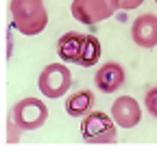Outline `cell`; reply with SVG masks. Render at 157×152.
I'll use <instances>...</instances> for the list:
<instances>
[{
  "instance_id": "obj_1",
  "label": "cell",
  "mask_w": 157,
  "mask_h": 152,
  "mask_svg": "<svg viewBox=\"0 0 157 152\" xmlns=\"http://www.w3.org/2000/svg\"><path fill=\"white\" fill-rule=\"evenodd\" d=\"M57 54L66 63L92 67L101 59V42L94 35H83V33L70 31L57 39Z\"/></svg>"
},
{
  "instance_id": "obj_2",
  "label": "cell",
  "mask_w": 157,
  "mask_h": 152,
  "mask_svg": "<svg viewBox=\"0 0 157 152\" xmlns=\"http://www.w3.org/2000/svg\"><path fill=\"white\" fill-rule=\"evenodd\" d=\"M11 24L17 33L35 37L48 26V11L44 0H11Z\"/></svg>"
},
{
  "instance_id": "obj_3",
  "label": "cell",
  "mask_w": 157,
  "mask_h": 152,
  "mask_svg": "<svg viewBox=\"0 0 157 152\" xmlns=\"http://www.w3.org/2000/svg\"><path fill=\"white\" fill-rule=\"evenodd\" d=\"M116 122L103 111H90L81 122V137L87 143H113L116 141Z\"/></svg>"
},
{
  "instance_id": "obj_4",
  "label": "cell",
  "mask_w": 157,
  "mask_h": 152,
  "mask_svg": "<svg viewBox=\"0 0 157 152\" xmlns=\"http://www.w3.org/2000/svg\"><path fill=\"white\" fill-rule=\"evenodd\" d=\"M70 85H72V72L66 65V61L63 63H48L42 70L39 81H37V87L42 91V96L52 98V100L66 96Z\"/></svg>"
},
{
  "instance_id": "obj_5",
  "label": "cell",
  "mask_w": 157,
  "mask_h": 152,
  "mask_svg": "<svg viewBox=\"0 0 157 152\" xmlns=\"http://www.w3.org/2000/svg\"><path fill=\"white\" fill-rule=\"evenodd\" d=\"M118 9V0H72V17L81 24H98L111 17Z\"/></svg>"
},
{
  "instance_id": "obj_6",
  "label": "cell",
  "mask_w": 157,
  "mask_h": 152,
  "mask_svg": "<svg viewBox=\"0 0 157 152\" xmlns=\"http://www.w3.org/2000/svg\"><path fill=\"white\" fill-rule=\"evenodd\" d=\"M11 115L22 130H37L48 120V107L39 98H22L11 109Z\"/></svg>"
},
{
  "instance_id": "obj_7",
  "label": "cell",
  "mask_w": 157,
  "mask_h": 152,
  "mask_svg": "<svg viewBox=\"0 0 157 152\" xmlns=\"http://www.w3.org/2000/svg\"><path fill=\"white\" fill-rule=\"evenodd\" d=\"M111 118L120 128H133L142 120V109L140 102L131 96H120L111 104Z\"/></svg>"
},
{
  "instance_id": "obj_8",
  "label": "cell",
  "mask_w": 157,
  "mask_h": 152,
  "mask_svg": "<svg viewBox=\"0 0 157 152\" xmlns=\"http://www.w3.org/2000/svg\"><path fill=\"white\" fill-rule=\"evenodd\" d=\"M131 39L135 46L140 48H155L157 46V15L144 13L140 17H135L131 24Z\"/></svg>"
},
{
  "instance_id": "obj_9",
  "label": "cell",
  "mask_w": 157,
  "mask_h": 152,
  "mask_svg": "<svg viewBox=\"0 0 157 152\" xmlns=\"http://www.w3.org/2000/svg\"><path fill=\"white\" fill-rule=\"evenodd\" d=\"M124 78H127L124 67L120 63H116V61H109V63L101 65L98 72L94 74V83H96V87L101 89L103 93L118 91V89L124 85Z\"/></svg>"
},
{
  "instance_id": "obj_10",
  "label": "cell",
  "mask_w": 157,
  "mask_h": 152,
  "mask_svg": "<svg viewBox=\"0 0 157 152\" xmlns=\"http://www.w3.org/2000/svg\"><path fill=\"white\" fill-rule=\"evenodd\" d=\"M66 113L70 118H85L87 113L94 107V93L90 89H81V91H74L66 98Z\"/></svg>"
},
{
  "instance_id": "obj_11",
  "label": "cell",
  "mask_w": 157,
  "mask_h": 152,
  "mask_svg": "<svg viewBox=\"0 0 157 152\" xmlns=\"http://www.w3.org/2000/svg\"><path fill=\"white\" fill-rule=\"evenodd\" d=\"M144 107H146V111L151 113L153 118H157V87H153V89L146 91V96H144Z\"/></svg>"
},
{
  "instance_id": "obj_12",
  "label": "cell",
  "mask_w": 157,
  "mask_h": 152,
  "mask_svg": "<svg viewBox=\"0 0 157 152\" xmlns=\"http://www.w3.org/2000/svg\"><path fill=\"white\" fill-rule=\"evenodd\" d=\"M144 2V0H118V7H120L122 11H133V9H137Z\"/></svg>"
},
{
  "instance_id": "obj_13",
  "label": "cell",
  "mask_w": 157,
  "mask_h": 152,
  "mask_svg": "<svg viewBox=\"0 0 157 152\" xmlns=\"http://www.w3.org/2000/svg\"><path fill=\"white\" fill-rule=\"evenodd\" d=\"M155 2H157V0H155Z\"/></svg>"
}]
</instances>
